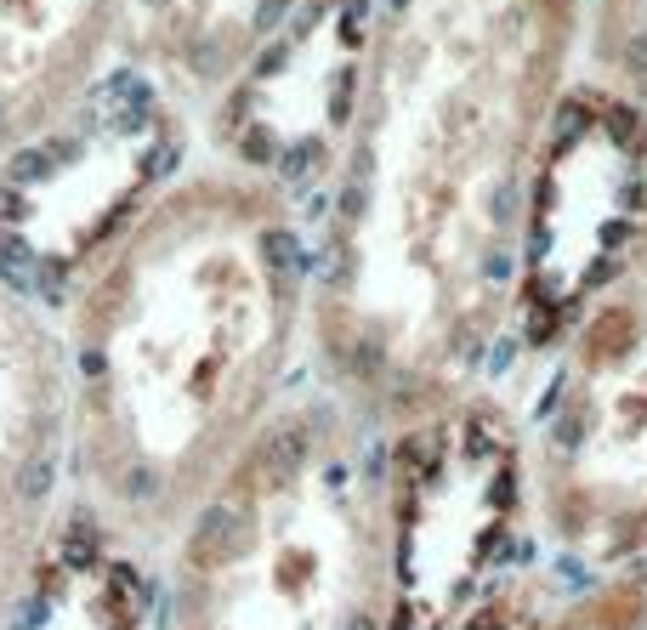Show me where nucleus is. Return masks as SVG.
Listing matches in <instances>:
<instances>
[{"label": "nucleus", "mask_w": 647, "mask_h": 630, "mask_svg": "<svg viewBox=\"0 0 647 630\" xmlns=\"http://www.w3.org/2000/svg\"><path fill=\"white\" fill-rule=\"evenodd\" d=\"M324 415L267 426L188 517L165 630H386V540Z\"/></svg>", "instance_id": "f257e3e1"}, {"label": "nucleus", "mask_w": 647, "mask_h": 630, "mask_svg": "<svg viewBox=\"0 0 647 630\" xmlns=\"http://www.w3.org/2000/svg\"><path fill=\"white\" fill-rule=\"evenodd\" d=\"M12 210H18V199H12V193L0 188V216H12Z\"/></svg>", "instance_id": "9b49d317"}, {"label": "nucleus", "mask_w": 647, "mask_h": 630, "mask_svg": "<svg viewBox=\"0 0 647 630\" xmlns=\"http://www.w3.org/2000/svg\"><path fill=\"white\" fill-rule=\"evenodd\" d=\"M511 199H517V193H511V182L500 193H494V222H511Z\"/></svg>", "instance_id": "1a4fd4ad"}, {"label": "nucleus", "mask_w": 647, "mask_h": 630, "mask_svg": "<svg viewBox=\"0 0 647 630\" xmlns=\"http://www.w3.org/2000/svg\"><path fill=\"white\" fill-rule=\"evenodd\" d=\"M284 12H290V0H262V6H256V29H273Z\"/></svg>", "instance_id": "0eeeda50"}, {"label": "nucleus", "mask_w": 647, "mask_h": 630, "mask_svg": "<svg viewBox=\"0 0 647 630\" xmlns=\"http://www.w3.org/2000/svg\"><path fill=\"white\" fill-rule=\"evenodd\" d=\"M335 210H341V216H347V222H352V216H358V210H364V188H358V182H352V188L341 193V205H335Z\"/></svg>", "instance_id": "6e6552de"}, {"label": "nucleus", "mask_w": 647, "mask_h": 630, "mask_svg": "<svg viewBox=\"0 0 647 630\" xmlns=\"http://www.w3.org/2000/svg\"><path fill=\"white\" fill-rule=\"evenodd\" d=\"M630 63H636V69H647V35L630 40Z\"/></svg>", "instance_id": "9d476101"}, {"label": "nucleus", "mask_w": 647, "mask_h": 630, "mask_svg": "<svg viewBox=\"0 0 647 630\" xmlns=\"http://www.w3.org/2000/svg\"><path fill=\"white\" fill-rule=\"evenodd\" d=\"M460 630H523V625H517L506 608H483V613H472V619H466Z\"/></svg>", "instance_id": "423d86ee"}, {"label": "nucleus", "mask_w": 647, "mask_h": 630, "mask_svg": "<svg viewBox=\"0 0 647 630\" xmlns=\"http://www.w3.org/2000/svg\"><path fill=\"white\" fill-rule=\"evenodd\" d=\"M262 262L273 267V273H296V267H301V245H296V233H290V228L262 233Z\"/></svg>", "instance_id": "39448f33"}, {"label": "nucleus", "mask_w": 647, "mask_h": 630, "mask_svg": "<svg viewBox=\"0 0 647 630\" xmlns=\"http://www.w3.org/2000/svg\"><path fill=\"white\" fill-rule=\"evenodd\" d=\"M0 137H6V114H0Z\"/></svg>", "instance_id": "f8f14e48"}, {"label": "nucleus", "mask_w": 647, "mask_h": 630, "mask_svg": "<svg viewBox=\"0 0 647 630\" xmlns=\"http://www.w3.org/2000/svg\"><path fill=\"white\" fill-rule=\"evenodd\" d=\"M154 602L125 562H108L103 528L69 523L57 540L52 574L23 579V591L6 602L0 630H137V613Z\"/></svg>", "instance_id": "7ed1b4c3"}, {"label": "nucleus", "mask_w": 647, "mask_h": 630, "mask_svg": "<svg viewBox=\"0 0 647 630\" xmlns=\"http://www.w3.org/2000/svg\"><path fill=\"white\" fill-rule=\"evenodd\" d=\"M545 630H647V557L619 579H602Z\"/></svg>", "instance_id": "20e7f679"}, {"label": "nucleus", "mask_w": 647, "mask_h": 630, "mask_svg": "<svg viewBox=\"0 0 647 630\" xmlns=\"http://www.w3.org/2000/svg\"><path fill=\"white\" fill-rule=\"evenodd\" d=\"M63 477V403L52 369L18 335H0V613L23 591L35 523Z\"/></svg>", "instance_id": "f03ea898"}]
</instances>
